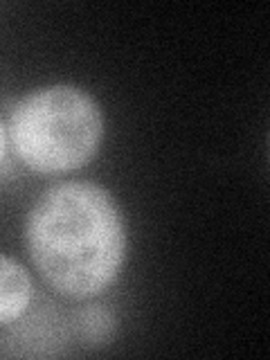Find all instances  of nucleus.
Instances as JSON below:
<instances>
[{
    "label": "nucleus",
    "instance_id": "nucleus-1",
    "mask_svg": "<svg viewBox=\"0 0 270 360\" xmlns=\"http://www.w3.org/2000/svg\"><path fill=\"white\" fill-rule=\"evenodd\" d=\"M25 243L41 279L65 297L104 292L127 257V228L110 191L90 180L45 189L25 221Z\"/></svg>",
    "mask_w": 270,
    "mask_h": 360
},
{
    "label": "nucleus",
    "instance_id": "nucleus-2",
    "mask_svg": "<svg viewBox=\"0 0 270 360\" xmlns=\"http://www.w3.org/2000/svg\"><path fill=\"white\" fill-rule=\"evenodd\" d=\"M7 129L22 165L37 174H65L97 155L104 115L86 90L54 84L22 97L11 110Z\"/></svg>",
    "mask_w": 270,
    "mask_h": 360
},
{
    "label": "nucleus",
    "instance_id": "nucleus-3",
    "mask_svg": "<svg viewBox=\"0 0 270 360\" xmlns=\"http://www.w3.org/2000/svg\"><path fill=\"white\" fill-rule=\"evenodd\" d=\"M34 286L25 266L16 259L0 255V324L22 318L32 304Z\"/></svg>",
    "mask_w": 270,
    "mask_h": 360
},
{
    "label": "nucleus",
    "instance_id": "nucleus-4",
    "mask_svg": "<svg viewBox=\"0 0 270 360\" xmlns=\"http://www.w3.org/2000/svg\"><path fill=\"white\" fill-rule=\"evenodd\" d=\"M5 153H7V129H5L3 120H0V162H3Z\"/></svg>",
    "mask_w": 270,
    "mask_h": 360
}]
</instances>
